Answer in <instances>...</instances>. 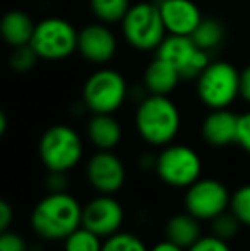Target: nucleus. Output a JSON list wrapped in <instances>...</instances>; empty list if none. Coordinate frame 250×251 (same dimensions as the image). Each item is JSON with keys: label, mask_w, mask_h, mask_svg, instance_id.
Returning a JSON list of instances; mask_svg holds the SVG:
<instances>
[{"label": "nucleus", "mask_w": 250, "mask_h": 251, "mask_svg": "<svg viewBox=\"0 0 250 251\" xmlns=\"http://www.w3.org/2000/svg\"><path fill=\"white\" fill-rule=\"evenodd\" d=\"M31 229L45 241H63L83 226V205L69 192H50L34 205Z\"/></svg>", "instance_id": "f257e3e1"}, {"label": "nucleus", "mask_w": 250, "mask_h": 251, "mask_svg": "<svg viewBox=\"0 0 250 251\" xmlns=\"http://www.w3.org/2000/svg\"><path fill=\"white\" fill-rule=\"evenodd\" d=\"M38 155L48 173H69L81 162L84 144L69 125H54L43 132L38 142Z\"/></svg>", "instance_id": "7ed1b4c3"}, {"label": "nucleus", "mask_w": 250, "mask_h": 251, "mask_svg": "<svg viewBox=\"0 0 250 251\" xmlns=\"http://www.w3.org/2000/svg\"><path fill=\"white\" fill-rule=\"evenodd\" d=\"M14 222V207L5 199H0V234L9 231Z\"/></svg>", "instance_id": "c756f323"}, {"label": "nucleus", "mask_w": 250, "mask_h": 251, "mask_svg": "<svg viewBox=\"0 0 250 251\" xmlns=\"http://www.w3.org/2000/svg\"><path fill=\"white\" fill-rule=\"evenodd\" d=\"M182 80L180 74L173 69L168 62L161 60L160 56L153 60L144 70L142 87L147 94L158 96H170L177 89L178 82Z\"/></svg>", "instance_id": "f3484780"}, {"label": "nucleus", "mask_w": 250, "mask_h": 251, "mask_svg": "<svg viewBox=\"0 0 250 251\" xmlns=\"http://www.w3.org/2000/svg\"><path fill=\"white\" fill-rule=\"evenodd\" d=\"M5 130H7V116H5V113L0 109V139L3 137Z\"/></svg>", "instance_id": "473e14b6"}, {"label": "nucleus", "mask_w": 250, "mask_h": 251, "mask_svg": "<svg viewBox=\"0 0 250 251\" xmlns=\"http://www.w3.org/2000/svg\"><path fill=\"white\" fill-rule=\"evenodd\" d=\"M187 251H231L230 243L216 238L213 234L202 236L197 243H194Z\"/></svg>", "instance_id": "bb28decb"}, {"label": "nucleus", "mask_w": 250, "mask_h": 251, "mask_svg": "<svg viewBox=\"0 0 250 251\" xmlns=\"http://www.w3.org/2000/svg\"><path fill=\"white\" fill-rule=\"evenodd\" d=\"M129 98V86L125 77L113 69H100L93 72L83 87V101L91 113H108L124 106Z\"/></svg>", "instance_id": "0eeeda50"}, {"label": "nucleus", "mask_w": 250, "mask_h": 251, "mask_svg": "<svg viewBox=\"0 0 250 251\" xmlns=\"http://www.w3.org/2000/svg\"><path fill=\"white\" fill-rule=\"evenodd\" d=\"M238 115L228 108L211 109L200 125V135L204 142L211 147H228L237 144Z\"/></svg>", "instance_id": "2eb2a0df"}, {"label": "nucleus", "mask_w": 250, "mask_h": 251, "mask_svg": "<svg viewBox=\"0 0 250 251\" xmlns=\"http://www.w3.org/2000/svg\"><path fill=\"white\" fill-rule=\"evenodd\" d=\"M190 38L200 50L209 53L221 47L224 40V27L218 19H213V17L204 19L202 17V21L195 27V31L190 34Z\"/></svg>", "instance_id": "aec40b11"}, {"label": "nucleus", "mask_w": 250, "mask_h": 251, "mask_svg": "<svg viewBox=\"0 0 250 251\" xmlns=\"http://www.w3.org/2000/svg\"><path fill=\"white\" fill-rule=\"evenodd\" d=\"M77 33L79 31L62 17H47L34 24L31 48L38 58L47 62H60L77 51Z\"/></svg>", "instance_id": "6e6552de"}, {"label": "nucleus", "mask_w": 250, "mask_h": 251, "mask_svg": "<svg viewBox=\"0 0 250 251\" xmlns=\"http://www.w3.org/2000/svg\"><path fill=\"white\" fill-rule=\"evenodd\" d=\"M231 193L223 181L216 178H202L185 188V212L199 219L200 222H211L214 217L230 208Z\"/></svg>", "instance_id": "1a4fd4ad"}, {"label": "nucleus", "mask_w": 250, "mask_h": 251, "mask_svg": "<svg viewBox=\"0 0 250 251\" xmlns=\"http://www.w3.org/2000/svg\"><path fill=\"white\" fill-rule=\"evenodd\" d=\"M149 251H187V250H184L182 246L175 245V243L168 241V239L165 238L163 241H160V243H156V245L151 246Z\"/></svg>", "instance_id": "2f4dec72"}, {"label": "nucleus", "mask_w": 250, "mask_h": 251, "mask_svg": "<svg viewBox=\"0 0 250 251\" xmlns=\"http://www.w3.org/2000/svg\"><path fill=\"white\" fill-rule=\"evenodd\" d=\"M156 56L168 62L182 79H197L209 63V53L200 50L190 36L167 34L156 48Z\"/></svg>", "instance_id": "9d476101"}, {"label": "nucleus", "mask_w": 250, "mask_h": 251, "mask_svg": "<svg viewBox=\"0 0 250 251\" xmlns=\"http://www.w3.org/2000/svg\"><path fill=\"white\" fill-rule=\"evenodd\" d=\"M202 236L200 221L190 215L189 212L171 215L165 224V238L175 245L182 246L184 250H189Z\"/></svg>", "instance_id": "a211bd4d"}, {"label": "nucleus", "mask_w": 250, "mask_h": 251, "mask_svg": "<svg viewBox=\"0 0 250 251\" xmlns=\"http://www.w3.org/2000/svg\"><path fill=\"white\" fill-rule=\"evenodd\" d=\"M230 210L242 226L250 227V183L242 185L231 193Z\"/></svg>", "instance_id": "393cba45"}, {"label": "nucleus", "mask_w": 250, "mask_h": 251, "mask_svg": "<svg viewBox=\"0 0 250 251\" xmlns=\"http://www.w3.org/2000/svg\"><path fill=\"white\" fill-rule=\"evenodd\" d=\"M86 135L96 151H113L122 140V125L113 115L94 113L87 122Z\"/></svg>", "instance_id": "dca6fc26"}, {"label": "nucleus", "mask_w": 250, "mask_h": 251, "mask_svg": "<svg viewBox=\"0 0 250 251\" xmlns=\"http://www.w3.org/2000/svg\"><path fill=\"white\" fill-rule=\"evenodd\" d=\"M240 227H242L240 221L231 214L230 208L211 221V234L228 243L237 238L238 232H240Z\"/></svg>", "instance_id": "b1692460"}, {"label": "nucleus", "mask_w": 250, "mask_h": 251, "mask_svg": "<svg viewBox=\"0 0 250 251\" xmlns=\"http://www.w3.org/2000/svg\"><path fill=\"white\" fill-rule=\"evenodd\" d=\"M36 60H38V55H36V51L31 48V45H23V47L12 48V53H10V56H9V65L14 72L24 74L33 69Z\"/></svg>", "instance_id": "a878e982"}, {"label": "nucleus", "mask_w": 250, "mask_h": 251, "mask_svg": "<svg viewBox=\"0 0 250 251\" xmlns=\"http://www.w3.org/2000/svg\"><path fill=\"white\" fill-rule=\"evenodd\" d=\"M125 222V208L115 195L98 193L86 205H83V226L107 239L122 231Z\"/></svg>", "instance_id": "f8f14e48"}, {"label": "nucleus", "mask_w": 250, "mask_h": 251, "mask_svg": "<svg viewBox=\"0 0 250 251\" xmlns=\"http://www.w3.org/2000/svg\"><path fill=\"white\" fill-rule=\"evenodd\" d=\"M238 98L250 104V65L240 70V79H238Z\"/></svg>", "instance_id": "7c9ffc66"}, {"label": "nucleus", "mask_w": 250, "mask_h": 251, "mask_svg": "<svg viewBox=\"0 0 250 251\" xmlns=\"http://www.w3.org/2000/svg\"><path fill=\"white\" fill-rule=\"evenodd\" d=\"M89 7L100 23L115 24L122 23L125 17L130 9V0H89Z\"/></svg>", "instance_id": "412c9836"}, {"label": "nucleus", "mask_w": 250, "mask_h": 251, "mask_svg": "<svg viewBox=\"0 0 250 251\" xmlns=\"http://www.w3.org/2000/svg\"><path fill=\"white\" fill-rule=\"evenodd\" d=\"M86 179L101 195H115L127 181L125 164L113 151H98L86 162Z\"/></svg>", "instance_id": "9b49d317"}, {"label": "nucleus", "mask_w": 250, "mask_h": 251, "mask_svg": "<svg viewBox=\"0 0 250 251\" xmlns=\"http://www.w3.org/2000/svg\"><path fill=\"white\" fill-rule=\"evenodd\" d=\"M101 251H149V248L139 236L127 231H118L110 238L103 239Z\"/></svg>", "instance_id": "5701e85b"}, {"label": "nucleus", "mask_w": 250, "mask_h": 251, "mask_svg": "<svg viewBox=\"0 0 250 251\" xmlns=\"http://www.w3.org/2000/svg\"><path fill=\"white\" fill-rule=\"evenodd\" d=\"M154 171L171 188H189L202 176V159L185 144H168L154 157Z\"/></svg>", "instance_id": "39448f33"}, {"label": "nucleus", "mask_w": 250, "mask_h": 251, "mask_svg": "<svg viewBox=\"0 0 250 251\" xmlns=\"http://www.w3.org/2000/svg\"><path fill=\"white\" fill-rule=\"evenodd\" d=\"M237 144L247 154H250V111L244 113V115H238Z\"/></svg>", "instance_id": "c85d7f7f"}, {"label": "nucleus", "mask_w": 250, "mask_h": 251, "mask_svg": "<svg viewBox=\"0 0 250 251\" xmlns=\"http://www.w3.org/2000/svg\"><path fill=\"white\" fill-rule=\"evenodd\" d=\"M63 251H101L103 238L81 226L63 239Z\"/></svg>", "instance_id": "4be33fe9"}, {"label": "nucleus", "mask_w": 250, "mask_h": 251, "mask_svg": "<svg viewBox=\"0 0 250 251\" xmlns=\"http://www.w3.org/2000/svg\"><path fill=\"white\" fill-rule=\"evenodd\" d=\"M77 51L86 62L105 65L117 53V38L105 23H93L77 33Z\"/></svg>", "instance_id": "ddd939ff"}, {"label": "nucleus", "mask_w": 250, "mask_h": 251, "mask_svg": "<svg viewBox=\"0 0 250 251\" xmlns=\"http://www.w3.org/2000/svg\"><path fill=\"white\" fill-rule=\"evenodd\" d=\"M238 79L240 72L231 63L209 62L197 75V98L209 109L230 108L238 98Z\"/></svg>", "instance_id": "423d86ee"}, {"label": "nucleus", "mask_w": 250, "mask_h": 251, "mask_svg": "<svg viewBox=\"0 0 250 251\" xmlns=\"http://www.w3.org/2000/svg\"><path fill=\"white\" fill-rule=\"evenodd\" d=\"M0 251H28V243L19 232L9 229L0 234Z\"/></svg>", "instance_id": "cd10ccee"}, {"label": "nucleus", "mask_w": 250, "mask_h": 251, "mask_svg": "<svg viewBox=\"0 0 250 251\" xmlns=\"http://www.w3.org/2000/svg\"><path fill=\"white\" fill-rule=\"evenodd\" d=\"M34 31V23L24 10H9L0 19V36L9 47L29 45Z\"/></svg>", "instance_id": "6ab92c4d"}, {"label": "nucleus", "mask_w": 250, "mask_h": 251, "mask_svg": "<svg viewBox=\"0 0 250 251\" xmlns=\"http://www.w3.org/2000/svg\"><path fill=\"white\" fill-rule=\"evenodd\" d=\"M125 41L139 51H153L167 38L160 9L153 2H137L130 5L122 19Z\"/></svg>", "instance_id": "20e7f679"}, {"label": "nucleus", "mask_w": 250, "mask_h": 251, "mask_svg": "<svg viewBox=\"0 0 250 251\" xmlns=\"http://www.w3.org/2000/svg\"><path fill=\"white\" fill-rule=\"evenodd\" d=\"M168 34L190 36L202 21V14L194 0H163L158 3Z\"/></svg>", "instance_id": "4468645a"}, {"label": "nucleus", "mask_w": 250, "mask_h": 251, "mask_svg": "<svg viewBox=\"0 0 250 251\" xmlns=\"http://www.w3.org/2000/svg\"><path fill=\"white\" fill-rule=\"evenodd\" d=\"M182 126L180 109L168 96L147 94L136 109L139 137L153 147H165L177 139Z\"/></svg>", "instance_id": "f03ea898"}]
</instances>
